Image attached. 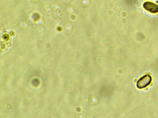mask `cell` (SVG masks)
I'll list each match as a JSON object with an SVG mask.
<instances>
[{
  "label": "cell",
  "instance_id": "cell-2",
  "mask_svg": "<svg viewBox=\"0 0 158 118\" xmlns=\"http://www.w3.org/2000/svg\"><path fill=\"white\" fill-rule=\"evenodd\" d=\"M143 7L145 10L152 14L158 13V4L151 2H146L143 3Z\"/></svg>",
  "mask_w": 158,
  "mask_h": 118
},
{
  "label": "cell",
  "instance_id": "cell-1",
  "mask_svg": "<svg viewBox=\"0 0 158 118\" xmlns=\"http://www.w3.org/2000/svg\"><path fill=\"white\" fill-rule=\"evenodd\" d=\"M152 81V77L149 74H147L138 80L136 83L137 87L140 89L146 88L151 84Z\"/></svg>",
  "mask_w": 158,
  "mask_h": 118
}]
</instances>
